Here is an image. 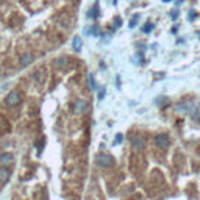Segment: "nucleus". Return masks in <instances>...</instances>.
Wrapping results in <instances>:
<instances>
[{
    "label": "nucleus",
    "mask_w": 200,
    "mask_h": 200,
    "mask_svg": "<svg viewBox=\"0 0 200 200\" xmlns=\"http://www.w3.org/2000/svg\"><path fill=\"white\" fill-rule=\"evenodd\" d=\"M66 61H67V58H66V56H63V58H58V60H56V63H58V66H60V67H64V66H66Z\"/></svg>",
    "instance_id": "obj_14"
},
{
    "label": "nucleus",
    "mask_w": 200,
    "mask_h": 200,
    "mask_svg": "<svg viewBox=\"0 0 200 200\" xmlns=\"http://www.w3.org/2000/svg\"><path fill=\"white\" fill-rule=\"evenodd\" d=\"M116 138H117V139H116V142H121V141H122V135H117Z\"/></svg>",
    "instance_id": "obj_20"
},
{
    "label": "nucleus",
    "mask_w": 200,
    "mask_h": 200,
    "mask_svg": "<svg viewBox=\"0 0 200 200\" xmlns=\"http://www.w3.org/2000/svg\"><path fill=\"white\" fill-rule=\"evenodd\" d=\"M42 147H44V139H41V141H39V144L36 142V149H39V150H41Z\"/></svg>",
    "instance_id": "obj_16"
},
{
    "label": "nucleus",
    "mask_w": 200,
    "mask_h": 200,
    "mask_svg": "<svg viewBox=\"0 0 200 200\" xmlns=\"http://www.w3.org/2000/svg\"><path fill=\"white\" fill-rule=\"evenodd\" d=\"M97 164L100 167H111L114 164V158L108 153H100L97 155Z\"/></svg>",
    "instance_id": "obj_1"
},
{
    "label": "nucleus",
    "mask_w": 200,
    "mask_h": 200,
    "mask_svg": "<svg viewBox=\"0 0 200 200\" xmlns=\"http://www.w3.org/2000/svg\"><path fill=\"white\" fill-rule=\"evenodd\" d=\"M192 117H194V119H197V121H200V110H198V111H195V113L192 114Z\"/></svg>",
    "instance_id": "obj_17"
},
{
    "label": "nucleus",
    "mask_w": 200,
    "mask_h": 200,
    "mask_svg": "<svg viewBox=\"0 0 200 200\" xmlns=\"http://www.w3.org/2000/svg\"><path fill=\"white\" fill-rule=\"evenodd\" d=\"M33 55L31 53H24V55H21V64L22 66H28L30 63H33Z\"/></svg>",
    "instance_id": "obj_6"
},
{
    "label": "nucleus",
    "mask_w": 200,
    "mask_h": 200,
    "mask_svg": "<svg viewBox=\"0 0 200 200\" xmlns=\"http://www.w3.org/2000/svg\"><path fill=\"white\" fill-rule=\"evenodd\" d=\"M131 144H133V147H135L136 150H142V149L145 147V142H144L142 138H133Z\"/></svg>",
    "instance_id": "obj_7"
},
{
    "label": "nucleus",
    "mask_w": 200,
    "mask_h": 200,
    "mask_svg": "<svg viewBox=\"0 0 200 200\" xmlns=\"http://www.w3.org/2000/svg\"><path fill=\"white\" fill-rule=\"evenodd\" d=\"M103 97H105V91L102 89V91H100V92H98V98H103Z\"/></svg>",
    "instance_id": "obj_19"
},
{
    "label": "nucleus",
    "mask_w": 200,
    "mask_h": 200,
    "mask_svg": "<svg viewBox=\"0 0 200 200\" xmlns=\"http://www.w3.org/2000/svg\"><path fill=\"white\" fill-rule=\"evenodd\" d=\"M138 19H139V16H133V17H131V21H130V28H135V27H136Z\"/></svg>",
    "instance_id": "obj_15"
},
{
    "label": "nucleus",
    "mask_w": 200,
    "mask_h": 200,
    "mask_svg": "<svg viewBox=\"0 0 200 200\" xmlns=\"http://www.w3.org/2000/svg\"><path fill=\"white\" fill-rule=\"evenodd\" d=\"M88 108H89V105H88L86 100L80 98V100H77V102H75V111L77 113H86Z\"/></svg>",
    "instance_id": "obj_4"
},
{
    "label": "nucleus",
    "mask_w": 200,
    "mask_h": 200,
    "mask_svg": "<svg viewBox=\"0 0 200 200\" xmlns=\"http://www.w3.org/2000/svg\"><path fill=\"white\" fill-rule=\"evenodd\" d=\"M177 108H178V111H183V113H189V111H191V103H180Z\"/></svg>",
    "instance_id": "obj_11"
},
{
    "label": "nucleus",
    "mask_w": 200,
    "mask_h": 200,
    "mask_svg": "<svg viewBox=\"0 0 200 200\" xmlns=\"http://www.w3.org/2000/svg\"><path fill=\"white\" fill-rule=\"evenodd\" d=\"M164 2H170V0H164Z\"/></svg>",
    "instance_id": "obj_22"
},
{
    "label": "nucleus",
    "mask_w": 200,
    "mask_h": 200,
    "mask_svg": "<svg viewBox=\"0 0 200 200\" xmlns=\"http://www.w3.org/2000/svg\"><path fill=\"white\" fill-rule=\"evenodd\" d=\"M10 180V170L5 169V167H0V183H7Z\"/></svg>",
    "instance_id": "obj_8"
},
{
    "label": "nucleus",
    "mask_w": 200,
    "mask_h": 200,
    "mask_svg": "<svg viewBox=\"0 0 200 200\" xmlns=\"http://www.w3.org/2000/svg\"><path fill=\"white\" fill-rule=\"evenodd\" d=\"M13 160H14V156H13L11 153H8V152H5V153L0 155V164H3V166L11 164V163H13Z\"/></svg>",
    "instance_id": "obj_5"
},
{
    "label": "nucleus",
    "mask_w": 200,
    "mask_h": 200,
    "mask_svg": "<svg viewBox=\"0 0 200 200\" xmlns=\"http://www.w3.org/2000/svg\"><path fill=\"white\" fill-rule=\"evenodd\" d=\"M72 47H74V50H75V52H80V50H81V47H83V41H81V38H80V36H75V38H74V41H72Z\"/></svg>",
    "instance_id": "obj_9"
},
{
    "label": "nucleus",
    "mask_w": 200,
    "mask_h": 200,
    "mask_svg": "<svg viewBox=\"0 0 200 200\" xmlns=\"http://www.w3.org/2000/svg\"><path fill=\"white\" fill-rule=\"evenodd\" d=\"M21 100H22L21 92H17V91H11V92L7 95L5 102H7V105H8V107H17V105L21 103Z\"/></svg>",
    "instance_id": "obj_2"
},
{
    "label": "nucleus",
    "mask_w": 200,
    "mask_h": 200,
    "mask_svg": "<svg viewBox=\"0 0 200 200\" xmlns=\"http://www.w3.org/2000/svg\"><path fill=\"white\" fill-rule=\"evenodd\" d=\"M152 30H153V25H152L150 22H147V24H145V27L142 28V31H144V33H150Z\"/></svg>",
    "instance_id": "obj_13"
},
{
    "label": "nucleus",
    "mask_w": 200,
    "mask_h": 200,
    "mask_svg": "<svg viewBox=\"0 0 200 200\" xmlns=\"http://www.w3.org/2000/svg\"><path fill=\"white\" fill-rule=\"evenodd\" d=\"M116 24H117V27H121V24H122V22H121V19H119V17H116Z\"/></svg>",
    "instance_id": "obj_21"
},
{
    "label": "nucleus",
    "mask_w": 200,
    "mask_h": 200,
    "mask_svg": "<svg viewBox=\"0 0 200 200\" xmlns=\"http://www.w3.org/2000/svg\"><path fill=\"white\" fill-rule=\"evenodd\" d=\"M98 16V7L97 5H94L92 8H91V11L88 13V17H91V19H95Z\"/></svg>",
    "instance_id": "obj_10"
},
{
    "label": "nucleus",
    "mask_w": 200,
    "mask_h": 200,
    "mask_svg": "<svg viewBox=\"0 0 200 200\" xmlns=\"http://www.w3.org/2000/svg\"><path fill=\"white\" fill-rule=\"evenodd\" d=\"M170 17H172V19H177V17H178V11H172Z\"/></svg>",
    "instance_id": "obj_18"
},
{
    "label": "nucleus",
    "mask_w": 200,
    "mask_h": 200,
    "mask_svg": "<svg viewBox=\"0 0 200 200\" xmlns=\"http://www.w3.org/2000/svg\"><path fill=\"white\" fill-rule=\"evenodd\" d=\"M88 83H89V88L91 89H95L97 84H95V80H94V75L92 74H88Z\"/></svg>",
    "instance_id": "obj_12"
},
{
    "label": "nucleus",
    "mask_w": 200,
    "mask_h": 200,
    "mask_svg": "<svg viewBox=\"0 0 200 200\" xmlns=\"http://www.w3.org/2000/svg\"><path fill=\"white\" fill-rule=\"evenodd\" d=\"M155 142H156V145L161 147V149H166V147L170 145V139H169L167 135H158V136L155 138Z\"/></svg>",
    "instance_id": "obj_3"
}]
</instances>
